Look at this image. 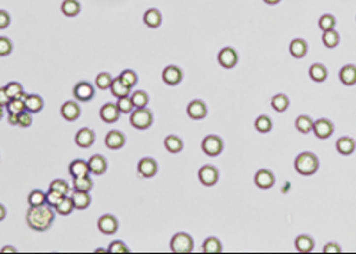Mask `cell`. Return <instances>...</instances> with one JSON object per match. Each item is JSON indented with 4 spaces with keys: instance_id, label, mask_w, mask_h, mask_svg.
Wrapping results in <instances>:
<instances>
[{
    "instance_id": "13",
    "label": "cell",
    "mask_w": 356,
    "mask_h": 254,
    "mask_svg": "<svg viewBox=\"0 0 356 254\" xmlns=\"http://www.w3.org/2000/svg\"><path fill=\"white\" fill-rule=\"evenodd\" d=\"M186 113H188V116L193 120L205 119L206 114H208V107L205 105V102H202V100H192V102L188 105Z\"/></svg>"
},
{
    "instance_id": "1",
    "label": "cell",
    "mask_w": 356,
    "mask_h": 254,
    "mask_svg": "<svg viewBox=\"0 0 356 254\" xmlns=\"http://www.w3.org/2000/svg\"><path fill=\"white\" fill-rule=\"evenodd\" d=\"M55 211L50 206H40V207H30L26 213V223L32 230L36 231H46L55 222Z\"/></svg>"
},
{
    "instance_id": "28",
    "label": "cell",
    "mask_w": 356,
    "mask_h": 254,
    "mask_svg": "<svg viewBox=\"0 0 356 254\" xmlns=\"http://www.w3.org/2000/svg\"><path fill=\"white\" fill-rule=\"evenodd\" d=\"M25 102H26V109L29 110L30 113H39L45 106L43 99L37 94H26Z\"/></svg>"
},
{
    "instance_id": "49",
    "label": "cell",
    "mask_w": 356,
    "mask_h": 254,
    "mask_svg": "<svg viewBox=\"0 0 356 254\" xmlns=\"http://www.w3.org/2000/svg\"><path fill=\"white\" fill-rule=\"evenodd\" d=\"M12 50H13L12 40H9L7 37L1 36V37H0V56H1V57H6V56H9V55L12 53Z\"/></svg>"
},
{
    "instance_id": "44",
    "label": "cell",
    "mask_w": 356,
    "mask_h": 254,
    "mask_svg": "<svg viewBox=\"0 0 356 254\" xmlns=\"http://www.w3.org/2000/svg\"><path fill=\"white\" fill-rule=\"evenodd\" d=\"M118 109L120 110V113H123V114H128V113H132L134 109V105L133 102H132V97H129V96H125V97H120L118 99Z\"/></svg>"
},
{
    "instance_id": "25",
    "label": "cell",
    "mask_w": 356,
    "mask_h": 254,
    "mask_svg": "<svg viewBox=\"0 0 356 254\" xmlns=\"http://www.w3.org/2000/svg\"><path fill=\"white\" fill-rule=\"evenodd\" d=\"M309 76L313 82L316 83H322L327 79V69L321 64V63H313L311 67H309Z\"/></svg>"
},
{
    "instance_id": "32",
    "label": "cell",
    "mask_w": 356,
    "mask_h": 254,
    "mask_svg": "<svg viewBox=\"0 0 356 254\" xmlns=\"http://www.w3.org/2000/svg\"><path fill=\"white\" fill-rule=\"evenodd\" d=\"M4 90L7 91V94L10 96V99H25L26 93L23 90V86L17 82H10L4 86Z\"/></svg>"
},
{
    "instance_id": "30",
    "label": "cell",
    "mask_w": 356,
    "mask_h": 254,
    "mask_svg": "<svg viewBox=\"0 0 356 254\" xmlns=\"http://www.w3.org/2000/svg\"><path fill=\"white\" fill-rule=\"evenodd\" d=\"M62 13L69 17H73L80 13V3L77 0H63L62 3Z\"/></svg>"
},
{
    "instance_id": "26",
    "label": "cell",
    "mask_w": 356,
    "mask_h": 254,
    "mask_svg": "<svg viewBox=\"0 0 356 254\" xmlns=\"http://www.w3.org/2000/svg\"><path fill=\"white\" fill-rule=\"evenodd\" d=\"M143 22L148 28L156 29L162 23V15L158 9H149L148 12L143 15Z\"/></svg>"
},
{
    "instance_id": "31",
    "label": "cell",
    "mask_w": 356,
    "mask_h": 254,
    "mask_svg": "<svg viewBox=\"0 0 356 254\" xmlns=\"http://www.w3.org/2000/svg\"><path fill=\"white\" fill-rule=\"evenodd\" d=\"M322 42H324V45L326 46L327 49H333V47H336V46L339 45V42H341L339 33H338L335 29L324 31V34H322Z\"/></svg>"
},
{
    "instance_id": "20",
    "label": "cell",
    "mask_w": 356,
    "mask_h": 254,
    "mask_svg": "<svg viewBox=\"0 0 356 254\" xmlns=\"http://www.w3.org/2000/svg\"><path fill=\"white\" fill-rule=\"evenodd\" d=\"M88 163H89L90 171L93 174H96V176H102L107 170V162H106V159H104L103 156H100V154H93Z\"/></svg>"
},
{
    "instance_id": "29",
    "label": "cell",
    "mask_w": 356,
    "mask_h": 254,
    "mask_svg": "<svg viewBox=\"0 0 356 254\" xmlns=\"http://www.w3.org/2000/svg\"><path fill=\"white\" fill-rule=\"evenodd\" d=\"M110 93L115 96V97H125V96H129L130 94V87H128L122 80H120V77H116V79H113V83H112V86H110Z\"/></svg>"
},
{
    "instance_id": "15",
    "label": "cell",
    "mask_w": 356,
    "mask_h": 254,
    "mask_svg": "<svg viewBox=\"0 0 356 254\" xmlns=\"http://www.w3.org/2000/svg\"><path fill=\"white\" fill-rule=\"evenodd\" d=\"M80 113H82L80 106L77 105L76 102H66V103H63L62 107H60V114H62V117L65 120H67V121L77 120L80 117Z\"/></svg>"
},
{
    "instance_id": "10",
    "label": "cell",
    "mask_w": 356,
    "mask_h": 254,
    "mask_svg": "<svg viewBox=\"0 0 356 254\" xmlns=\"http://www.w3.org/2000/svg\"><path fill=\"white\" fill-rule=\"evenodd\" d=\"M118 219L112 214H104L99 219L97 222V228L103 233V234H115L118 231Z\"/></svg>"
},
{
    "instance_id": "34",
    "label": "cell",
    "mask_w": 356,
    "mask_h": 254,
    "mask_svg": "<svg viewBox=\"0 0 356 254\" xmlns=\"http://www.w3.org/2000/svg\"><path fill=\"white\" fill-rule=\"evenodd\" d=\"M164 147L169 153H180L183 150V141L178 136H167L164 139Z\"/></svg>"
},
{
    "instance_id": "37",
    "label": "cell",
    "mask_w": 356,
    "mask_h": 254,
    "mask_svg": "<svg viewBox=\"0 0 356 254\" xmlns=\"http://www.w3.org/2000/svg\"><path fill=\"white\" fill-rule=\"evenodd\" d=\"M270 105H272V107H273L276 112L282 113V112H285V110L289 107V99H288V96H285V94H276V96L272 97Z\"/></svg>"
},
{
    "instance_id": "52",
    "label": "cell",
    "mask_w": 356,
    "mask_h": 254,
    "mask_svg": "<svg viewBox=\"0 0 356 254\" xmlns=\"http://www.w3.org/2000/svg\"><path fill=\"white\" fill-rule=\"evenodd\" d=\"M10 25V16L6 10L0 12V29H6Z\"/></svg>"
},
{
    "instance_id": "4",
    "label": "cell",
    "mask_w": 356,
    "mask_h": 254,
    "mask_svg": "<svg viewBox=\"0 0 356 254\" xmlns=\"http://www.w3.org/2000/svg\"><path fill=\"white\" fill-rule=\"evenodd\" d=\"M193 249V239L188 233H178L170 240V250L173 253H191Z\"/></svg>"
},
{
    "instance_id": "58",
    "label": "cell",
    "mask_w": 356,
    "mask_h": 254,
    "mask_svg": "<svg viewBox=\"0 0 356 254\" xmlns=\"http://www.w3.org/2000/svg\"><path fill=\"white\" fill-rule=\"evenodd\" d=\"M0 210H1V216H0V219L3 220V219L6 217V207H4V206L1 204V206H0Z\"/></svg>"
},
{
    "instance_id": "17",
    "label": "cell",
    "mask_w": 356,
    "mask_h": 254,
    "mask_svg": "<svg viewBox=\"0 0 356 254\" xmlns=\"http://www.w3.org/2000/svg\"><path fill=\"white\" fill-rule=\"evenodd\" d=\"M125 135L119 130H112L106 135V139H104V144L106 147L110 150H119L122 149L125 146Z\"/></svg>"
},
{
    "instance_id": "16",
    "label": "cell",
    "mask_w": 356,
    "mask_h": 254,
    "mask_svg": "<svg viewBox=\"0 0 356 254\" xmlns=\"http://www.w3.org/2000/svg\"><path fill=\"white\" fill-rule=\"evenodd\" d=\"M162 79H163V82L166 85L176 86V85H179L182 82L183 73H182V70L179 69L178 66H167L163 70V73H162Z\"/></svg>"
},
{
    "instance_id": "59",
    "label": "cell",
    "mask_w": 356,
    "mask_h": 254,
    "mask_svg": "<svg viewBox=\"0 0 356 254\" xmlns=\"http://www.w3.org/2000/svg\"><path fill=\"white\" fill-rule=\"evenodd\" d=\"M95 252H96V253H104L106 250H104V249H96Z\"/></svg>"
},
{
    "instance_id": "53",
    "label": "cell",
    "mask_w": 356,
    "mask_h": 254,
    "mask_svg": "<svg viewBox=\"0 0 356 254\" xmlns=\"http://www.w3.org/2000/svg\"><path fill=\"white\" fill-rule=\"evenodd\" d=\"M339 252H342V249L338 243H327L324 247V253H339Z\"/></svg>"
},
{
    "instance_id": "14",
    "label": "cell",
    "mask_w": 356,
    "mask_h": 254,
    "mask_svg": "<svg viewBox=\"0 0 356 254\" xmlns=\"http://www.w3.org/2000/svg\"><path fill=\"white\" fill-rule=\"evenodd\" d=\"M255 184L262 189V190H267L275 184V176L270 170L262 169L255 174Z\"/></svg>"
},
{
    "instance_id": "11",
    "label": "cell",
    "mask_w": 356,
    "mask_h": 254,
    "mask_svg": "<svg viewBox=\"0 0 356 254\" xmlns=\"http://www.w3.org/2000/svg\"><path fill=\"white\" fill-rule=\"evenodd\" d=\"M95 132L89 129V127H83V129H80L76 136H74V141H76V144L80 147V149H89L90 146L95 143Z\"/></svg>"
},
{
    "instance_id": "41",
    "label": "cell",
    "mask_w": 356,
    "mask_h": 254,
    "mask_svg": "<svg viewBox=\"0 0 356 254\" xmlns=\"http://www.w3.org/2000/svg\"><path fill=\"white\" fill-rule=\"evenodd\" d=\"M63 198H65V196L62 195V193L53 190V189H49V192L46 193V204L50 206V207H53V209H56L60 203H62Z\"/></svg>"
},
{
    "instance_id": "36",
    "label": "cell",
    "mask_w": 356,
    "mask_h": 254,
    "mask_svg": "<svg viewBox=\"0 0 356 254\" xmlns=\"http://www.w3.org/2000/svg\"><path fill=\"white\" fill-rule=\"evenodd\" d=\"M202 249H203L205 253H221L222 252V243L216 237H208L203 241Z\"/></svg>"
},
{
    "instance_id": "27",
    "label": "cell",
    "mask_w": 356,
    "mask_h": 254,
    "mask_svg": "<svg viewBox=\"0 0 356 254\" xmlns=\"http://www.w3.org/2000/svg\"><path fill=\"white\" fill-rule=\"evenodd\" d=\"M295 247H296L297 252H300V253H309L315 247V241H313L311 236L300 234L295 240Z\"/></svg>"
},
{
    "instance_id": "48",
    "label": "cell",
    "mask_w": 356,
    "mask_h": 254,
    "mask_svg": "<svg viewBox=\"0 0 356 254\" xmlns=\"http://www.w3.org/2000/svg\"><path fill=\"white\" fill-rule=\"evenodd\" d=\"M49 189H53V190L59 192V193H62L63 196H67L69 195V192H70L69 184H67L65 180H62V179L53 180V181L50 183V187H49Z\"/></svg>"
},
{
    "instance_id": "33",
    "label": "cell",
    "mask_w": 356,
    "mask_h": 254,
    "mask_svg": "<svg viewBox=\"0 0 356 254\" xmlns=\"http://www.w3.org/2000/svg\"><path fill=\"white\" fill-rule=\"evenodd\" d=\"M28 203L30 207H40L46 204V193L42 190H32L28 196Z\"/></svg>"
},
{
    "instance_id": "57",
    "label": "cell",
    "mask_w": 356,
    "mask_h": 254,
    "mask_svg": "<svg viewBox=\"0 0 356 254\" xmlns=\"http://www.w3.org/2000/svg\"><path fill=\"white\" fill-rule=\"evenodd\" d=\"M263 1H265L266 4H270V6H273V4H278V3H279L281 0H263Z\"/></svg>"
},
{
    "instance_id": "55",
    "label": "cell",
    "mask_w": 356,
    "mask_h": 254,
    "mask_svg": "<svg viewBox=\"0 0 356 254\" xmlns=\"http://www.w3.org/2000/svg\"><path fill=\"white\" fill-rule=\"evenodd\" d=\"M17 119H19V114L16 113H9V123L12 126H17Z\"/></svg>"
},
{
    "instance_id": "35",
    "label": "cell",
    "mask_w": 356,
    "mask_h": 254,
    "mask_svg": "<svg viewBox=\"0 0 356 254\" xmlns=\"http://www.w3.org/2000/svg\"><path fill=\"white\" fill-rule=\"evenodd\" d=\"M313 120L309 117V116H305V114H302V116H299L295 121V126H296V129L300 132V133H309L313 130Z\"/></svg>"
},
{
    "instance_id": "54",
    "label": "cell",
    "mask_w": 356,
    "mask_h": 254,
    "mask_svg": "<svg viewBox=\"0 0 356 254\" xmlns=\"http://www.w3.org/2000/svg\"><path fill=\"white\" fill-rule=\"evenodd\" d=\"M10 100H12V99H10V96L7 94V91L4 90V87H1V90H0V103H1V106L6 107V106L9 105Z\"/></svg>"
},
{
    "instance_id": "51",
    "label": "cell",
    "mask_w": 356,
    "mask_h": 254,
    "mask_svg": "<svg viewBox=\"0 0 356 254\" xmlns=\"http://www.w3.org/2000/svg\"><path fill=\"white\" fill-rule=\"evenodd\" d=\"M32 121H33V117H32V113H30L29 110H25V112L19 113L17 126H20V127H29V126H32Z\"/></svg>"
},
{
    "instance_id": "2",
    "label": "cell",
    "mask_w": 356,
    "mask_h": 254,
    "mask_svg": "<svg viewBox=\"0 0 356 254\" xmlns=\"http://www.w3.org/2000/svg\"><path fill=\"white\" fill-rule=\"evenodd\" d=\"M295 169L302 176H312L319 169V160L311 151H303L295 159Z\"/></svg>"
},
{
    "instance_id": "38",
    "label": "cell",
    "mask_w": 356,
    "mask_h": 254,
    "mask_svg": "<svg viewBox=\"0 0 356 254\" xmlns=\"http://www.w3.org/2000/svg\"><path fill=\"white\" fill-rule=\"evenodd\" d=\"M74 209H76V207H74L72 197L65 196V198L62 200V203H60L59 206H58L55 210H56V213L60 214V216H69Z\"/></svg>"
},
{
    "instance_id": "42",
    "label": "cell",
    "mask_w": 356,
    "mask_h": 254,
    "mask_svg": "<svg viewBox=\"0 0 356 254\" xmlns=\"http://www.w3.org/2000/svg\"><path fill=\"white\" fill-rule=\"evenodd\" d=\"M132 102L136 109H142V107H146L149 103V96L146 94V91L143 90H139V91H133L132 93Z\"/></svg>"
},
{
    "instance_id": "39",
    "label": "cell",
    "mask_w": 356,
    "mask_h": 254,
    "mask_svg": "<svg viewBox=\"0 0 356 254\" xmlns=\"http://www.w3.org/2000/svg\"><path fill=\"white\" fill-rule=\"evenodd\" d=\"M272 120L270 117H267V116H259L258 119L255 120V129L259 132V133H269L270 130H272Z\"/></svg>"
},
{
    "instance_id": "8",
    "label": "cell",
    "mask_w": 356,
    "mask_h": 254,
    "mask_svg": "<svg viewBox=\"0 0 356 254\" xmlns=\"http://www.w3.org/2000/svg\"><path fill=\"white\" fill-rule=\"evenodd\" d=\"M73 96L79 102H89L95 97V89L89 82L82 80L73 87Z\"/></svg>"
},
{
    "instance_id": "23",
    "label": "cell",
    "mask_w": 356,
    "mask_h": 254,
    "mask_svg": "<svg viewBox=\"0 0 356 254\" xmlns=\"http://www.w3.org/2000/svg\"><path fill=\"white\" fill-rule=\"evenodd\" d=\"M356 149V143L355 140L352 139V137H348V136H345V137H341L338 141H336V150L343 154V156H349V154H352Z\"/></svg>"
},
{
    "instance_id": "9",
    "label": "cell",
    "mask_w": 356,
    "mask_h": 254,
    "mask_svg": "<svg viewBox=\"0 0 356 254\" xmlns=\"http://www.w3.org/2000/svg\"><path fill=\"white\" fill-rule=\"evenodd\" d=\"M333 132H335V126L330 120L319 119L313 123V133L318 139H322V140L327 139L333 135Z\"/></svg>"
},
{
    "instance_id": "6",
    "label": "cell",
    "mask_w": 356,
    "mask_h": 254,
    "mask_svg": "<svg viewBox=\"0 0 356 254\" xmlns=\"http://www.w3.org/2000/svg\"><path fill=\"white\" fill-rule=\"evenodd\" d=\"M237 52L233 47H223L218 55V61L223 69H233L237 64Z\"/></svg>"
},
{
    "instance_id": "21",
    "label": "cell",
    "mask_w": 356,
    "mask_h": 254,
    "mask_svg": "<svg viewBox=\"0 0 356 254\" xmlns=\"http://www.w3.org/2000/svg\"><path fill=\"white\" fill-rule=\"evenodd\" d=\"M339 80L345 86H354L356 83V66L346 64L339 72Z\"/></svg>"
},
{
    "instance_id": "3",
    "label": "cell",
    "mask_w": 356,
    "mask_h": 254,
    "mask_svg": "<svg viewBox=\"0 0 356 254\" xmlns=\"http://www.w3.org/2000/svg\"><path fill=\"white\" fill-rule=\"evenodd\" d=\"M130 123H132V126H133L134 129H137V130H146L153 123V114L146 107L136 109L130 114Z\"/></svg>"
},
{
    "instance_id": "43",
    "label": "cell",
    "mask_w": 356,
    "mask_h": 254,
    "mask_svg": "<svg viewBox=\"0 0 356 254\" xmlns=\"http://www.w3.org/2000/svg\"><path fill=\"white\" fill-rule=\"evenodd\" d=\"M6 109H7V113H16V114L28 110V109H26L25 99H12V100L9 102V105L6 106Z\"/></svg>"
},
{
    "instance_id": "50",
    "label": "cell",
    "mask_w": 356,
    "mask_h": 254,
    "mask_svg": "<svg viewBox=\"0 0 356 254\" xmlns=\"http://www.w3.org/2000/svg\"><path fill=\"white\" fill-rule=\"evenodd\" d=\"M107 252H109V253H129V247H128L123 241L116 240V241H113V243L109 244Z\"/></svg>"
},
{
    "instance_id": "47",
    "label": "cell",
    "mask_w": 356,
    "mask_h": 254,
    "mask_svg": "<svg viewBox=\"0 0 356 254\" xmlns=\"http://www.w3.org/2000/svg\"><path fill=\"white\" fill-rule=\"evenodd\" d=\"M318 25H319V29L324 30V31H327V30H332L335 28L336 19H335V16L332 15H324L319 17Z\"/></svg>"
},
{
    "instance_id": "46",
    "label": "cell",
    "mask_w": 356,
    "mask_h": 254,
    "mask_svg": "<svg viewBox=\"0 0 356 254\" xmlns=\"http://www.w3.org/2000/svg\"><path fill=\"white\" fill-rule=\"evenodd\" d=\"M95 83H96V87H99L100 90H107L110 89V86L113 83V79H112V76L109 75V73L103 72V73L96 76Z\"/></svg>"
},
{
    "instance_id": "18",
    "label": "cell",
    "mask_w": 356,
    "mask_h": 254,
    "mask_svg": "<svg viewBox=\"0 0 356 254\" xmlns=\"http://www.w3.org/2000/svg\"><path fill=\"white\" fill-rule=\"evenodd\" d=\"M120 117V110L115 103H106L100 109V119L104 123H116Z\"/></svg>"
},
{
    "instance_id": "22",
    "label": "cell",
    "mask_w": 356,
    "mask_h": 254,
    "mask_svg": "<svg viewBox=\"0 0 356 254\" xmlns=\"http://www.w3.org/2000/svg\"><path fill=\"white\" fill-rule=\"evenodd\" d=\"M289 52H291V55H292L293 57L302 59V57H305L306 53H308V43H306L303 39H295V40H292L291 45H289Z\"/></svg>"
},
{
    "instance_id": "19",
    "label": "cell",
    "mask_w": 356,
    "mask_h": 254,
    "mask_svg": "<svg viewBox=\"0 0 356 254\" xmlns=\"http://www.w3.org/2000/svg\"><path fill=\"white\" fill-rule=\"evenodd\" d=\"M69 173L70 176L76 179V177H83V176H89L90 167L88 162L82 160V159H77V160H73L70 166H69Z\"/></svg>"
},
{
    "instance_id": "5",
    "label": "cell",
    "mask_w": 356,
    "mask_h": 254,
    "mask_svg": "<svg viewBox=\"0 0 356 254\" xmlns=\"http://www.w3.org/2000/svg\"><path fill=\"white\" fill-rule=\"evenodd\" d=\"M202 150L210 157L219 156L223 150V140L216 135H209L202 141Z\"/></svg>"
},
{
    "instance_id": "12",
    "label": "cell",
    "mask_w": 356,
    "mask_h": 254,
    "mask_svg": "<svg viewBox=\"0 0 356 254\" xmlns=\"http://www.w3.org/2000/svg\"><path fill=\"white\" fill-rule=\"evenodd\" d=\"M137 171L142 177H146V179H150L153 177L156 173H158V163L155 159L152 157H143L139 165H137Z\"/></svg>"
},
{
    "instance_id": "45",
    "label": "cell",
    "mask_w": 356,
    "mask_h": 254,
    "mask_svg": "<svg viewBox=\"0 0 356 254\" xmlns=\"http://www.w3.org/2000/svg\"><path fill=\"white\" fill-rule=\"evenodd\" d=\"M120 80L128 86V87H134L136 85H137V75L134 73L133 70H130V69H128V70H123L122 73H120Z\"/></svg>"
},
{
    "instance_id": "7",
    "label": "cell",
    "mask_w": 356,
    "mask_h": 254,
    "mask_svg": "<svg viewBox=\"0 0 356 254\" xmlns=\"http://www.w3.org/2000/svg\"><path fill=\"white\" fill-rule=\"evenodd\" d=\"M199 180L203 186H215L219 180V171L215 166L206 165L199 170Z\"/></svg>"
},
{
    "instance_id": "56",
    "label": "cell",
    "mask_w": 356,
    "mask_h": 254,
    "mask_svg": "<svg viewBox=\"0 0 356 254\" xmlns=\"http://www.w3.org/2000/svg\"><path fill=\"white\" fill-rule=\"evenodd\" d=\"M15 252H16L15 247H10V246H6V247L1 249V253H15Z\"/></svg>"
},
{
    "instance_id": "24",
    "label": "cell",
    "mask_w": 356,
    "mask_h": 254,
    "mask_svg": "<svg viewBox=\"0 0 356 254\" xmlns=\"http://www.w3.org/2000/svg\"><path fill=\"white\" fill-rule=\"evenodd\" d=\"M73 200L74 207L77 210H85L89 207L90 204V195L89 192H80V190H74L73 195L70 196Z\"/></svg>"
},
{
    "instance_id": "40",
    "label": "cell",
    "mask_w": 356,
    "mask_h": 254,
    "mask_svg": "<svg viewBox=\"0 0 356 254\" xmlns=\"http://www.w3.org/2000/svg\"><path fill=\"white\" fill-rule=\"evenodd\" d=\"M73 189L74 190H80V192H90L93 189V181L90 180L89 176L76 177L73 180Z\"/></svg>"
}]
</instances>
